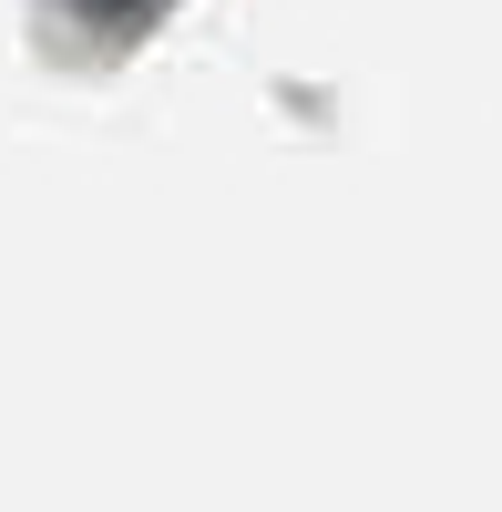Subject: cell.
Wrapping results in <instances>:
<instances>
[{
    "mask_svg": "<svg viewBox=\"0 0 502 512\" xmlns=\"http://www.w3.org/2000/svg\"><path fill=\"white\" fill-rule=\"evenodd\" d=\"M93 11H134V0H93Z\"/></svg>",
    "mask_w": 502,
    "mask_h": 512,
    "instance_id": "obj_1",
    "label": "cell"
}]
</instances>
